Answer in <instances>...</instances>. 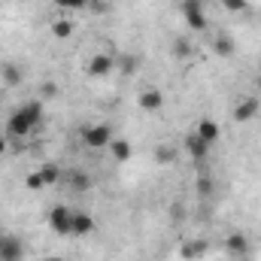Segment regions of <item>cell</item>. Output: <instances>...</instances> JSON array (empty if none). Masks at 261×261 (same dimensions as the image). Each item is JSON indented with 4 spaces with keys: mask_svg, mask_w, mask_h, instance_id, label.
I'll use <instances>...</instances> for the list:
<instances>
[{
    "mask_svg": "<svg viewBox=\"0 0 261 261\" xmlns=\"http://www.w3.org/2000/svg\"><path fill=\"white\" fill-rule=\"evenodd\" d=\"M40 122H43V100H28L6 119V137H15V140L31 137Z\"/></svg>",
    "mask_w": 261,
    "mask_h": 261,
    "instance_id": "6da1fadb",
    "label": "cell"
},
{
    "mask_svg": "<svg viewBox=\"0 0 261 261\" xmlns=\"http://www.w3.org/2000/svg\"><path fill=\"white\" fill-rule=\"evenodd\" d=\"M113 125H107V122H97V125H85L82 128V143H85V149H91V152H100V149H107L110 143H113Z\"/></svg>",
    "mask_w": 261,
    "mask_h": 261,
    "instance_id": "7a4b0ae2",
    "label": "cell"
},
{
    "mask_svg": "<svg viewBox=\"0 0 261 261\" xmlns=\"http://www.w3.org/2000/svg\"><path fill=\"white\" fill-rule=\"evenodd\" d=\"M179 12H182L189 31L203 34V31L210 28V18H206V12H203V0H182V3H179Z\"/></svg>",
    "mask_w": 261,
    "mask_h": 261,
    "instance_id": "3957f363",
    "label": "cell"
},
{
    "mask_svg": "<svg viewBox=\"0 0 261 261\" xmlns=\"http://www.w3.org/2000/svg\"><path fill=\"white\" fill-rule=\"evenodd\" d=\"M116 67H119V58L113 55V52H97V55H91L88 58V76H94V79H107L110 73H116Z\"/></svg>",
    "mask_w": 261,
    "mask_h": 261,
    "instance_id": "277c9868",
    "label": "cell"
},
{
    "mask_svg": "<svg viewBox=\"0 0 261 261\" xmlns=\"http://www.w3.org/2000/svg\"><path fill=\"white\" fill-rule=\"evenodd\" d=\"M49 228H52L58 237H70V234H73V210L58 203V206L49 213Z\"/></svg>",
    "mask_w": 261,
    "mask_h": 261,
    "instance_id": "5b68a950",
    "label": "cell"
},
{
    "mask_svg": "<svg viewBox=\"0 0 261 261\" xmlns=\"http://www.w3.org/2000/svg\"><path fill=\"white\" fill-rule=\"evenodd\" d=\"M137 103H140L143 113H158V110L164 107V94H161L158 88H143L140 97H137Z\"/></svg>",
    "mask_w": 261,
    "mask_h": 261,
    "instance_id": "8992f818",
    "label": "cell"
},
{
    "mask_svg": "<svg viewBox=\"0 0 261 261\" xmlns=\"http://www.w3.org/2000/svg\"><path fill=\"white\" fill-rule=\"evenodd\" d=\"M24 258V249L15 237H6L0 234V261H21Z\"/></svg>",
    "mask_w": 261,
    "mask_h": 261,
    "instance_id": "52a82bcc",
    "label": "cell"
},
{
    "mask_svg": "<svg viewBox=\"0 0 261 261\" xmlns=\"http://www.w3.org/2000/svg\"><path fill=\"white\" fill-rule=\"evenodd\" d=\"M107 152H110L119 164H125V161L134 158V146H130V140H125V137H113V143L107 146Z\"/></svg>",
    "mask_w": 261,
    "mask_h": 261,
    "instance_id": "ba28073f",
    "label": "cell"
},
{
    "mask_svg": "<svg viewBox=\"0 0 261 261\" xmlns=\"http://www.w3.org/2000/svg\"><path fill=\"white\" fill-rule=\"evenodd\" d=\"M255 116H258V100H255V97H243V100L234 107V122H240V125H243V122H252Z\"/></svg>",
    "mask_w": 261,
    "mask_h": 261,
    "instance_id": "9c48e42d",
    "label": "cell"
},
{
    "mask_svg": "<svg viewBox=\"0 0 261 261\" xmlns=\"http://www.w3.org/2000/svg\"><path fill=\"white\" fill-rule=\"evenodd\" d=\"M186 152L192 155V161H203V158H206V152H210V143H203L195 130H192V134L186 137Z\"/></svg>",
    "mask_w": 261,
    "mask_h": 261,
    "instance_id": "30bf717a",
    "label": "cell"
},
{
    "mask_svg": "<svg viewBox=\"0 0 261 261\" xmlns=\"http://www.w3.org/2000/svg\"><path fill=\"white\" fill-rule=\"evenodd\" d=\"M225 252H228V255H237V258H246V252H249V240H246L243 234H228V240H225Z\"/></svg>",
    "mask_w": 261,
    "mask_h": 261,
    "instance_id": "8fae6325",
    "label": "cell"
},
{
    "mask_svg": "<svg viewBox=\"0 0 261 261\" xmlns=\"http://www.w3.org/2000/svg\"><path fill=\"white\" fill-rule=\"evenodd\" d=\"M195 134L203 140V143H210V146H213V143L219 140V125H216L213 119H200V122H197V128H195Z\"/></svg>",
    "mask_w": 261,
    "mask_h": 261,
    "instance_id": "7c38bea8",
    "label": "cell"
},
{
    "mask_svg": "<svg viewBox=\"0 0 261 261\" xmlns=\"http://www.w3.org/2000/svg\"><path fill=\"white\" fill-rule=\"evenodd\" d=\"M91 231H94V219L88 213H73V234L76 237H85Z\"/></svg>",
    "mask_w": 261,
    "mask_h": 261,
    "instance_id": "4fadbf2b",
    "label": "cell"
},
{
    "mask_svg": "<svg viewBox=\"0 0 261 261\" xmlns=\"http://www.w3.org/2000/svg\"><path fill=\"white\" fill-rule=\"evenodd\" d=\"M234 40L228 37V34H216V55H222V58H231L234 55Z\"/></svg>",
    "mask_w": 261,
    "mask_h": 261,
    "instance_id": "5bb4252c",
    "label": "cell"
},
{
    "mask_svg": "<svg viewBox=\"0 0 261 261\" xmlns=\"http://www.w3.org/2000/svg\"><path fill=\"white\" fill-rule=\"evenodd\" d=\"M52 34H55L58 40L73 37V21H70V18H55V21H52Z\"/></svg>",
    "mask_w": 261,
    "mask_h": 261,
    "instance_id": "9a60e30c",
    "label": "cell"
},
{
    "mask_svg": "<svg viewBox=\"0 0 261 261\" xmlns=\"http://www.w3.org/2000/svg\"><path fill=\"white\" fill-rule=\"evenodd\" d=\"M40 176H43L46 186H55V182L61 179V167H58V164H43V167H40Z\"/></svg>",
    "mask_w": 261,
    "mask_h": 261,
    "instance_id": "2e32d148",
    "label": "cell"
},
{
    "mask_svg": "<svg viewBox=\"0 0 261 261\" xmlns=\"http://www.w3.org/2000/svg\"><path fill=\"white\" fill-rule=\"evenodd\" d=\"M70 189H73V192H88V189H91L88 173H79V170H76V173L70 176Z\"/></svg>",
    "mask_w": 261,
    "mask_h": 261,
    "instance_id": "e0dca14e",
    "label": "cell"
},
{
    "mask_svg": "<svg viewBox=\"0 0 261 261\" xmlns=\"http://www.w3.org/2000/svg\"><path fill=\"white\" fill-rule=\"evenodd\" d=\"M3 82L6 85H21V70L15 64H3Z\"/></svg>",
    "mask_w": 261,
    "mask_h": 261,
    "instance_id": "ac0fdd59",
    "label": "cell"
},
{
    "mask_svg": "<svg viewBox=\"0 0 261 261\" xmlns=\"http://www.w3.org/2000/svg\"><path fill=\"white\" fill-rule=\"evenodd\" d=\"M88 3H91V0H55V6H58V9H64V12H79V9H88Z\"/></svg>",
    "mask_w": 261,
    "mask_h": 261,
    "instance_id": "d6986e66",
    "label": "cell"
},
{
    "mask_svg": "<svg viewBox=\"0 0 261 261\" xmlns=\"http://www.w3.org/2000/svg\"><path fill=\"white\" fill-rule=\"evenodd\" d=\"M173 55H176V58H189V55H192V43H189L186 37H176V40H173Z\"/></svg>",
    "mask_w": 261,
    "mask_h": 261,
    "instance_id": "ffe728a7",
    "label": "cell"
},
{
    "mask_svg": "<svg viewBox=\"0 0 261 261\" xmlns=\"http://www.w3.org/2000/svg\"><path fill=\"white\" fill-rule=\"evenodd\" d=\"M24 186H28L31 192H40V189H46V182H43V176H40V170H34V173H28V176H24Z\"/></svg>",
    "mask_w": 261,
    "mask_h": 261,
    "instance_id": "44dd1931",
    "label": "cell"
},
{
    "mask_svg": "<svg viewBox=\"0 0 261 261\" xmlns=\"http://www.w3.org/2000/svg\"><path fill=\"white\" fill-rule=\"evenodd\" d=\"M200 252H206V243H200V240H197V243H186V246H182V255H186V258H197Z\"/></svg>",
    "mask_w": 261,
    "mask_h": 261,
    "instance_id": "7402d4cb",
    "label": "cell"
},
{
    "mask_svg": "<svg viewBox=\"0 0 261 261\" xmlns=\"http://www.w3.org/2000/svg\"><path fill=\"white\" fill-rule=\"evenodd\" d=\"M155 155H158V161H161V164H170V161H173V155H176V149H173V146H158V152H155Z\"/></svg>",
    "mask_w": 261,
    "mask_h": 261,
    "instance_id": "603a6c76",
    "label": "cell"
},
{
    "mask_svg": "<svg viewBox=\"0 0 261 261\" xmlns=\"http://www.w3.org/2000/svg\"><path fill=\"white\" fill-rule=\"evenodd\" d=\"M222 6H225L228 12H243V9H246V0H222Z\"/></svg>",
    "mask_w": 261,
    "mask_h": 261,
    "instance_id": "cb8c5ba5",
    "label": "cell"
},
{
    "mask_svg": "<svg viewBox=\"0 0 261 261\" xmlns=\"http://www.w3.org/2000/svg\"><path fill=\"white\" fill-rule=\"evenodd\" d=\"M197 195H203V197L213 195V182H210L206 176H200V179H197Z\"/></svg>",
    "mask_w": 261,
    "mask_h": 261,
    "instance_id": "d4e9b609",
    "label": "cell"
},
{
    "mask_svg": "<svg viewBox=\"0 0 261 261\" xmlns=\"http://www.w3.org/2000/svg\"><path fill=\"white\" fill-rule=\"evenodd\" d=\"M119 70H122V73H134V70H137V61H134V58H119Z\"/></svg>",
    "mask_w": 261,
    "mask_h": 261,
    "instance_id": "484cf974",
    "label": "cell"
},
{
    "mask_svg": "<svg viewBox=\"0 0 261 261\" xmlns=\"http://www.w3.org/2000/svg\"><path fill=\"white\" fill-rule=\"evenodd\" d=\"M55 94H58V85L46 82V85H43V97H55Z\"/></svg>",
    "mask_w": 261,
    "mask_h": 261,
    "instance_id": "4316f807",
    "label": "cell"
},
{
    "mask_svg": "<svg viewBox=\"0 0 261 261\" xmlns=\"http://www.w3.org/2000/svg\"><path fill=\"white\" fill-rule=\"evenodd\" d=\"M6 149H9V137L0 134V155H6Z\"/></svg>",
    "mask_w": 261,
    "mask_h": 261,
    "instance_id": "83f0119b",
    "label": "cell"
},
{
    "mask_svg": "<svg viewBox=\"0 0 261 261\" xmlns=\"http://www.w3.org/2000/svg\"><path fill=\"white\" fill-rule=\"evenodd\" d=\"M43 261H64L61 255H49V258H43Z\"/></svg>",
    "mask_w": 261,
    "mask_h": 261,
    "instance_id": "f1b7e54d",
    "label": "cell"
},
{
    "mask_svg": "<svg viewBox=\"0 0 261 261\" xmlns=\"http://www.w3.org/2000/svg\"><path fill=\"white\" fill-rule=\"evenodd\" d=\"M258 85H261V76H258Z\"/></svg>",
    "mask_w": 261,
    "mask_h": 261,
    "instance_id": "f546056e",
    "label": "cell"
},
{
    "mask_svg": "<svg viewBox=\"0 0 261 261\" xmlns=\"http://www.w3.org/2000/svg\"><path fill=\"white\" fill-rule=\"evenodd\" d=\"M222 261H228V258H222Z\"/></svg>",
    "mask_w": 261,
    "mask_h": 261,
    "instance_id": "4dcf8cb0",
    "label": "cell"
}]
</instances>
